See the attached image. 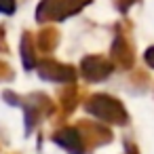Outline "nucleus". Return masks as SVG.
Returning <instances> with one entry per match:
<instances>
[{"label":"nucleus","instance_id":"f257e3e1","mask_svg":"<svg viewBox=\"0 0 154 154\" xmlns=\"http://www.w3.org/2000/svg\"><path fill=\"white\" fill-rule=\"evenodd\" d=\"M55 139H57L59 146L68 148L72 154H82V152H85L82 135H80L78 129H63V131H59V133L55 135Z\"/></svg>","mask_w":154,"mask_h":154}]
</instances>
